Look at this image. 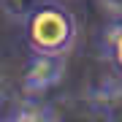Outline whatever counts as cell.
<instances>
[{"label":"cell","mask_w":122,"mask_h":122,"mask_svg":"<svg viewBox=\"0 0 122 122\" xmlns=\"http://www.w3.org/2000/svg\"><path fill=\"white\" fill-rule=\"evenodd\" d=\"M25 41L30 52L62 54L65 57L76 44V19L62 3L44 0L25 19Z\"/></svg>","instance_id":"1"},{"label":"cell","mask_w":122,"mask_h":122,"mask_svg":"<svg viewBox=\"0 0 122 122\" xmlns=\"http://www.w3.org/2000/svg\"><path fill=\"white\" fill-rule=\"evenodd\" d=\"M65 73V60L62 54H46V52H33L30 60L25 62L22 71V87L27 95H41L49 87H54Z\"/></svg>","instance_id":"2"},{"label":"cell","mask_w":122,"mask_h":122,"mask_svg":"<svg viewBox=\"0 0 122 122\" xmlns=\"http://www.w3.org/2000/svg\"><path fill=\"white\" fill-rule=\"evenodd\" d=\"M11 119H16V122H44V119H54V111L46 103L35 100V95H30L25 103H19L11 111Z\"/></svg>","instance_id":"3"},{"label":"cell","mask_w":122,"mask_h":122,"mask_svg":"<svg viewBox=\"0 0 122 122\" xmlns=\"http://www.w3.org/2000/svg\"><path fill=\"white\" fill-rule=\"evenodd\" d=\"M106 54H109L111 65L122 73V22L111 25L106 33Z\"/></svg>","instance_id":"4"},{"label":"cell","mask_w":122,"mask_h":122,"mask_svg":"<svg viewBox=\"0 0 122 122\" xmlns=\"http://www.w3.org/2000/svg\"><path fill=\"white\" fill-rule=\"evenodd\" d=\"M41 3H44V0H3V11L8 14V16L22 19V22H25V19L30 16Z\"/></svg>","instance_id":"5"},{"label":"cell","mask_w":122,"mask_h":122,"mask_svg":"<svg viewBox=\"0 0 122 122\" xmlns=\"http://www.w3.org/2000/svg\"><path fill=\"white\" fill-rule=\"evenodd\" d=\"M100 3L109 11H114V14H122V0H100Z\"/></svg>","instance_id":"6"}]
</instances>
